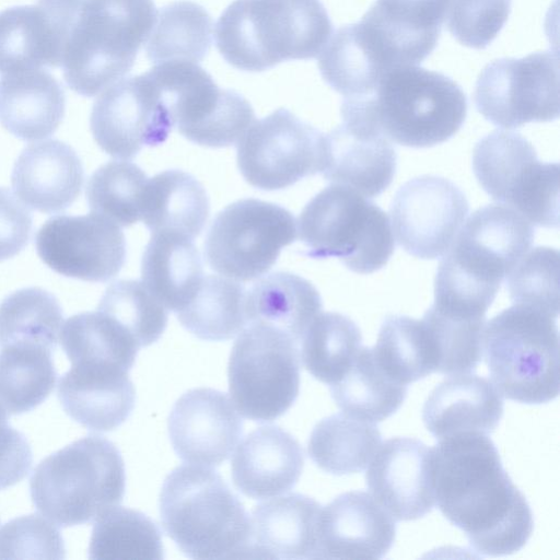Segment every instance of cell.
<instances>
[{
	"label": "cell",
	"instance_id": "6da1fadb",
	"mask_svg": "<svg viewBox=\"0 0 560 560\" xmlns=\"http://www.w3.org/2000/svg\"><path fill=\"white\" fill-rule=\"evenodd\" d=\"M431 453L435 502L444 517L481 556L520 551L533 533V512L488 434L450 435Z\"/></svg>",
	"mask_w": 560,
	"mask_h": 560
},
{
	"label": "cell",
	"instance_id": "7a4b0ae2",
	"mask_svg": "<svg viewBox=\"0 0 560 560\" xmlns=\"http://www.w3.org/2000/svg\"><path fill=\"white\" fill-rule=\"evenodd\" d=\"M534 229L504 205L477 209L444 254L432 306L448 316L486 319L502 281L529 250Z\"/></svg>",
	"mask_w": 560,
	"mask_h": 560
},
{
	"label": "cell",
	"instance_id": "3957f363",
	"mask_svg": "<svg viewBox=\"0 0 560 560\" xmlns=\"http://www.w3.org/2000/svg\"><path fill=\"white\" fill-rule=\"evenodd\" d=\"M331 32L319 0H235L217 22L215 44L234 68L260 72L317 57Z\"/></svg>",
	"mask_w": 560,
	"mask_h": 560
},
{
	"label": "cell",
	"instance_id": "277c9868",
	"mask_svg": "<svg viewBox=\"0 0 560 560\" xmlns=\"http://www.w3.org/2000/svg\"><path fill=\"white\" fill-rule=\"evenodd\" d=\"M159 509L168 537L191 559L248 558L250 518L213 469L180 465L164 479Z\"/></svg>",
	"mask_w": 560,
	"mask_h": 560
},
{
	"label": "cell",
	"instance_id": "5b68a950",
	"mask_svg": "<svg viewBox=\"0 0 560 560\" xmlns=\"http://www.w3.org/2000/svg\"><path fill=\"white\" fill-rule=\"evenodd\" d=\"M156 13L153 0H78L60 65L68 86L91 97L128 73Z\"/></svg>",
	"mask_w": 560,
	"mask_h": 560
},
{
	"label": "cell",
	"instance_id": "8992f818",
	"mask_svg": "<svg viewBox=\"0 0 560 560\" xmlns=\"http://www.w3.org/2000/svg\"><path fill=\"white\" fill-rule=\"evenodd\" d=\"M125 464L101 435L73 441L44 458L30 479L36 510L61 527L96 521L125 495Z\"/></svg>",
	"mask_w": 560,
	"mask_h": 560
},
{
	"label": "cell",
	"instance_id": "52a82bcc",
	"mask_svg": "<svg viewBox=\"0 0 560 560\" xmlns=\"http://www.w3.org/2000/svg\"><path fill=\"white\" fill-rule=\"evenodd\" d=\"M351 98L389 140L410 148L447 141L467 115L466 95L454 80L417 66L393 69L372 94Z\"/></svg>",
	"mask_w": 560,
	"mask_h": 560
},
{
	"label": "cell",
	"instance_id": "ba28073f",
	"mask_svg": "<svg viewBox=\"0 0 560 560\" xmlns=\"http://www.w3.org/2000/svg\"><path fill=\"white\" fill-rule=\"evenodd\" d=\"M482 353L492 383L508 399L546 404L559 394V334L556 317L513 304L491 318Z\"/></svg>",
	"mask_w": 560,
	"mask_h": 560
},
{
	"label": "cell",
	"instance_id": "9c48e42d",
	"mask_svg": "<svg viewBox=\"0 0 560 560\" xmlns=\"http://www.w3.org/2000/svg\"><path fill=\"white\" fill-rule=\"evenodd\" d=\"M296 234L313 258H338L368 275L387 264L395 248L387 214L357 190L331 184L302 210Z\"/></svg>",
	"mask_w": 560,
	"mask_h": 560
},
{
	"label": "cell",
	"instance_id": "30bf717a",
	"mask_svg": "<svg viewBox=\"0 0 560 560\" xmlns=\"http://www.w3.org/2000/svg\"><path fill=\"white\" fill-rule=\"evenodd\" d=\"M299 343L260 324L247 325L229 359V392L245 418L269 422L285 413L300 392Z\"/></svg>",
	"mask_w": 560,
	"mask_h": 560
},
{
	"label": "cell",
	"instance_id": "8fae6325",
	"mask_svg": "<svg viewBox=\"0 0 560 560\" xmlns=\"http://www.w3.org/2000/svg\"><path fill=\"white\" fill-rule=\"evenodd\" d=\"M174 127L189 141L223 148L237 143L256 120L248 101L221 89L198 63L167 61L147 71Z\"/></svg>",
	"mask_w": 560,
	"mask_h": 560
},
{
	"label": "cell",
	"instance_id": "7c38bea8",
	"mask_svg": "<svg viewBox=\"0 0 560 560\" xmlns=\"http://www.w3.org/2000/svg\"><path fill=\"white\" fill-rule=\"evenodd\" d=\"M472 168L493 200L538 226H559V164L539 161L521 133L497 130L481 138L474 148Z\"/></svg>",
	"mask_w": 560,
	"mask_h": 560
},
{
	"label": "cell",
	"instance_id": "4fadbf2b",
	"mask_svg": "<svg viewBox=\"0 0 560 560\" xmlns=\"http://www.w3.org/2000/svg\"><path fill=\"white\" fill-rule=\"evenodd\" d=\"M295 236L290 211L272 202L242 199L213 219L205 238V257L218 273L250 281L266 273Z\"/></svg>",
	"mask_w": 560,
	"mask_h": 560
},
{
	"label": "cell",
	"instance_id": "5bb4252c",
	"mask_svg": "<svg viewBox=\"0 0 560 560\" xmlns=\"http://www.w3.org/2000/svg\"><path fill=\"white\" fill-rule=\"evenodd\" d=\"M474 101L491 124L506 129L559 117V60L551 51L489 62L477 78Z\"/></svg>",
	"mask_w": 560,
	"mask_h": 560
},
{
	"label": "cell",
	"instance_id": "9a60e30c",
	"mask_svg": "<svg viewBox=\"0 0 560 560\" xmlns=\"http://www.w3.org/2000/svg\"><path fill=\"white\" fill-rule=\"evenodd\" d=\"M324 135L285 108L255 120L237 142V166L245 180L278 190L320 172Z\"/></svg>",
	"mask_w": 560,
	"mask_h": 560
},
{
	"label": "cell",
	"instance_id": "2e32d148",
	"mask_svg": "<svg viewBox=\"0 0 560 560\" xmlns=\"http://www.w3.org/2000/svg\"><path fill=\"white\" fill-rule=\"evenodd\" d=\"M469 203L453 182L434 175L415 177L399 187L389 208L393 233L409 255L436 259L451 247Z\"/></svg>",
	"mask_w": 560,
	"mask_h": 560
},
{
	"label": "cell",
	"instance_id": "e0dca14e",
	"mask_svg": "<svg viewBox=\"0 0 560 560\" xmlns=\"http://www.w3.org/2000/svg\"><path fill=\"white\" fill-rule=\"evenodd\" d=\"M90 127L105 153L130 160L143 147L163 143L174 124L156 85L144 72L107 89L93 104Z\"/></svg>",
	"mask_w": 560,
	"mask_h": 560
},
{
	"label": "cell",
	"instance_id": "ac0fdd59",
	"mask_svg": "<svg viewBox=\"0 0 560 560\" xmlns=\"http://www.w3.org/2000/svg\"><path fill=\"white\" fill-rule=\"evenodd\" d=\"M35 247L57 273L90 282L113 279L126 260L122 231L94 212L48 219L37 231Z\"/></svg>",
	"mask_w": 560,
	"mask_h": 560
},
{
	"label": "cell",
	"instance_id": "d6986e66",
	"mask_svg": "<svg viewBox=\"0 0 560 560\" xmlns=\"http://www.w3.org/2000/svg\"><path fill=\"white\" fill-rule=\"evenodd\" d=\"M167 428L172 446L180 459L213 467L234 452L243 433V420L224 393L199 387L189 389L175 401Z\"/></svg>",
	"mask_w": 560,
	"mask_h": 560
},
{
	"label": "cell",
	"instance_id": "ffe728a7",
	"mask_svg": "<svg viewBox=\"0 0 560 560\" xmlns=\"http://www.w3.org/2000/svg\"><path fill=\"white\" fill-rule=\"evenodd\" d=\"M365 482L395 521L423 517L435 504L431 448L415 438L386 440L369 464Z\"/></svg>",
	"mask_w": 560,
	"mask_h": 560
},
{
	"label": "cell",
	"instance_id": "44dd1931",
	"mask_svg": "<svg viewBox=\"0 0 560 560\" xmlns=\"http://www.w3.org/2000/svg\"><path fill=\"white\" fill-rule=\"evenodd\" d=\"M397 156L390 140L369 120L342 118L324 135L320 172L331 184L350 187L364 197H376L390 185Z\"/></svg>",
	"mask_w": 560,
	"mask_h": 560
},
{
	"label": "cell",
	"instance_id": "7402d4cb",
	"mask_svg": "<svg viewBox=\"0 0 560 560\" xmlns=\"http://www.w3.org/2000/svg\"><path fill=\"white\" fill-rule=\"evenodd\" d=\"M78 0H40L0 12V73L60 67Z\"/></svg>",
	"mask_w": 560,
	"mask_h": 560
},
{
	"label": "cell",
	"instance_id": "603a6c76",
	"mask_svg": "<svg viewBox=\"0 0 560 560\" xmlns=\"http://www.w3.org/2000/svg\"><path fill=\"white\" fill-rule=\"evenodd\" d=\"M395 536V520L370 493L348 491L322 509L318 559H382Z\"/></svg>",
	"mask_w": 560,
	"mask_h": 560
},
{
	"label": "cell",
	"instance_id": "cb8c5ba5",
	"mask_svg": "<svg viewBox=\"0 0 560 560\" xmlns=\"http://www.w3.org/2000/svg\"><path fill=\"white\" fill-rule=\"evenodd\" d=\"M83 182L84 170L79 155L70 144L57 139L24 148L11 174V184L20 200L44 213L69 208L80 196Z\"/></svg>",
	"mask_w": 560,
	"mask_h": 560
},
{
	"label": "cell",
	"instance_id": "d4e9b609",
	"mask_svg": "<svg viewBox=\"0 0 560 560\" xmlns=\"http://www.w3.org/2000/svg\"><path fill=\"white\" fill-rule=\"evenodd\" d=\"M235 448L232 479L249 498L268 499L285 493L301 477L303 450L298 440L280 427L257 428Z\"/></svg>",
	"mask_w": 560,
	"mask_h": 560
},
{
	"label": "cell",
	"instance_id": "484cf974",
	"mask_svg": "<svg viewBox=\"0 0 560 560\" xmlns=\"http://www.w3.org/2000/svg\"><path fill=\"white\" fill-rule=\"evenodd\" d=\"M58 399L74 421L93 431H110L124 423L136 404L128 371L72 364L58 382Z\"/></svg>",
	"mask_w": 560,
	"mask_h": 560
},
{
	"label": "cell",
	"instance_id": "4316f807",
	"mask_svg": "<svg viewBox=\"0 0 560 560\" xmlns=\"http://www.w3.org/2000/svg\"><path fill=\"white\" fill-rule=\"evenodd\" d=\"M323 506L290 493L256 505L250 518L248 558L318 559V526Z\"/></svg>",
	"mask_w": 560,
	"mask_h": 560
},
{
	"label": "cell",
	"instance_id": "83f0119b",
	"mask_svg": "<svg viewBox=\"0 0 560 560\" xmlns=\"http://www.w3.org/2000/svg\"><path fill=\"white\" fill-rule=\"evenodd\" d=\"M504 410L492 381L471 373L448 375L438 384L422 408L427 430L438 440L463 432L492 433Z\"/></svg>",
	"mask_w": 560,
	"mask_h": 560
},
{
	"label": "cell",
	"instance_id": "f1b7e54d",
	"mask_svg": "<svg viewBox=\"0 0 560 560\" xmlns=\"http://www.w3.org/2000/svg\"><path fill=\"white\" fill-rule=\"evenodd\" d=\"M65 109L62 85L43 69L4 73L0 79V124L23 141L51 136Z\"/></svg>",
	"mask_w": 560,
	"mask_h": 560
},
{
	"label": "cell",
	"instance_id": "f546056e",
	"mask_svg": "<svg viewBox=\"0 0 560 560\" xmlns=\"http://www.w3.org/2000/svg\"><path fill=\"white\" fill-rule=\"evenodd\" d=\"M322 299L315 287L290 272L270 273L246 291L247 325L260 324L275 328L296 343L301 342L311 323L322 313Z\"/></svg>",
	"mask_w": 560,
	"mask_h": 560
},
{
	"label": "cell",
	"instance_id": "4dcf8cb0",
	"mask_svg": "<svg viewBox=\"0 0 560 560\" xmlns=\"http://www.w3.org/2000/svg\"><path fill=\"white\" fill-rule=\"evenodd\" d=\"M142 283L166 308L178 312L195 296L203 279L199 252L185 235L152 233L141 261Z\"/></svg>",
	"mask_w": 560,
	"mask_h": 560
},
{
	"label": "cell",
	"instance_id": "1f68e13d",
	"mask_svg": "<svg viewBox=\"0 0 560 560\" xmlns=\"http://www.w3.org/2000/svg\"><path fill=\"white\" fill-rule=\"evenodd\" d=\"M209 211L203 186L184 171H165L147 182L141 220L151 233H177L194 240L202 231Z\"/></svg>",
	"mask_w": 560,
	"mask_h": 560
},
{
	"label": "cell",
	"instance_id": "d6a6232c",
	"mask_svg": "<svg viewBox=\"0 0 560 560\" xmlns=\"http://www.w3.org/2000/svg\"><path fill=\"white\" fill-rule=\"evenodd\" d=\"M407 386L385 373L372 348L361 347L346 374L329 387L331 397L343 413L376 423L401 407Z\"/></svg>",
	"mask_w": 560,
	"mask_h": 560
},
{
	"label": "cell",
	"instance_id": "836d02e7",
	"mask_svg": "<svg viewBox=\"0 0 560 560\" xmlns=\"http://www.w3.org/2000/svg\"><path fill=\"white\" fill-rule=\"evenodd\" d=\"M381 443L382 435L374 423L334 413L314 427L307 453L322 470L342 476L364 470Z\"/></svg>",
	"mask_w": 560,
	"mask_h": 560
},
{
	"label": "cell",
	"instance_id": "e575fe53",
	"mask_svg": "<svg viewBox=\"0 0 560 560\" xmlns=\"http://www.w3.org/2000/svg\"><path fill=\"white\" fill-rule=\"evenodd\" d=\"M60 332L61 347L71 364L106 365L129 372L140 348L115 319L98 310L69 317Z\"/></svg>",
	"mask_w": 560,
	"mask_h": 560
},
{
	"label": "cell",
	"instance_id": "d590c367",
	"mask_svg": "<svg viewBox=\"0 0 560 560\" xmlns=\"http://www.w3.org/2000/svg\"><path fill=\"white\" fill-rule=\"evenodd\" d=\"M375 359L385 373L408 385L438 370V352L432 335L421 319L406 315L387 316L380 328Z\"/></svg>",
	"mask_w": 560,
	"mask_h": 560
},
{
	"label": "cell",
	"instance_id": "8d00e7d4",
	"mask_svg": "<svg viewBox=\"0 0 560 560\" xmlns=\"http://www.w3.org/2000/svg\"><path fill=\"white\" fill-rule=\"evenodd\" d=\"M213 22L201 5L175 1L158 13L145 52L151 62L190 61L205 58L212 43Z\"/></svg>",
	"mask_w": 560,
	"mask_h": 560
},
{
	"label": "cell",
	"instance_id": "74e56055",
	"mask_svg": "<svg viewBox=\"0 0 560 560\" xmlns=\"http://www.w3.org/2000/svg\"><path fill=\"white\" fill-rule=\"evenodd\" d=\"M52 350L12 345L0 352V407L10 416L28 412L50 395L57 380Z\"/></svg>",
	"mask_w": 560,
	"mask_h": 560
},
{
	"label": "cell",
	"instance_id": "f35d334b",
	"mask_svg": "<svg viewBox=\"0 0 560 560\" xmlns=\"http://www.w3.org/2000/svg\"><path fill=\"white\" fill-rule=\"evenodd\" d=\"M245 299V288L236 280L210 275L176 315L182 326L200 339L229 340L247 325Z\"/></svg>",
	"mask_w": 560,
	"mask_h": 560
},
{
	"label": "cell",
	"instance_id": "ab89813d",
	"mask_svg": "<svg viewBox=\"0 0 560 560\" xmlns=\"http://www.w3.org/2000/svg\"><path fill=\"white\" fill-rule=\"evenodd\" d=\"M92 560H160L164 558L162 536L145 514L124 506L105 511L92 529L89 546Z\"/></svg>",
	"mask_w": 560,
	"mask_h": 560
},
{
	"label": "cell",
	"instance_id": "60d3db41",
	"mask_svg": "<svg viewBox=\"0 0 560 560\" xmlns=\"http://www.w3.org/2000/svg\"><path fill=\"white\" fill-rule=\"evenodd\" d=\"M300 343L304 368L316 380L330 386L351 366L362 347V335L349 317L334 312L319 313Z\"/></svg>",
	"mask_w": 560,
	"mask_h": 560
},
{
	"label": "cell",
	"instance_id": "b9f144b4",
	"mask_svg": "<svg viewBox=\"0 0 560 560\" xmlns=\"http://www.w3.org/2000/svg\"><path fill=\"white\" fill-rule=\"evenodd\" d=\"M62 319L52 293L36 287L16 290L0 302V348L37 345L55 351Z\"/></svg>",
	"mask_w": 560,
	"mask_h": 560
},
{
	"label": "cell",
	"instance_id": "7bdbcfd3",
	"mask_svg": "<svg viewBox=\"0 0 560 560\" xmlns=\"http://www.w3.org/2000/svg\"><path fill=\"white\" fill-rule=\"evenodd\" d=\"M324 81L345 97L372 94L386 74L358 34L355 24L338 28L318 56Z\"/></svg>",
	"mask_w": 560,
	"mask_h": 560
},
{
	"label": "cell",
	"instance_id": "ee69618b",
	"mask_svg": "<svg viewBox=\"0 0 560 560\" xmlns=\"http://www.w3.org/2000/svg\"><path fill=\"white\" fill-rule=\"evenodd\" d=\"M148 178L136 164L110 161L89 178L85 196L92 212L120 226L141 220V205Z\"/></svg>",
	"mask_w": 560,
	"mask_h": 560
},
{
	"label": "cell",
	"instance_id": "f6af8a7d",
	"mask_svg": "<svg viewBox=\"0 0 560 560\" xmlns=\"http://www.w3.org/2000/svg\"><path fill=\"white\" fill-rule=\"evenodd\" d=\"M97 310L115 319L139 345L155 342L167 325V310L142 281L118 280L104 292Z\"/></svg>",
	"mask_w": 560,
	"mask_h": 560
},
{
	"label": "cell",
	"instance_id": "bcb514c9",
	"mask_svg": "<svg viewBox=\"0 0 560 560\" xmlns=\"http://www.w3.org/2000/svg\"><path fill=\"white\" fill-rule=\"evenodd\" d=\"M438 352L436 373L455 375L476 370L482 358L486 319L448 316L431 306L423 314Z\"/></svg>",
	"mask_w": 560,
	"mask_h": 560
},
{
	"label": "cell",
	"instance_id": "7dc6e473",
	"mask_svg": "<svg viewBox=\"0 0 560 560\" xmlns=\"http://www.w3.org/2000/svg\"><path fill=\"white\" fill-rule=\"evenodd\" d=\"M450 0H377L368 11L398 38L431 54Z\"/></svg>",
	"mask_w": 560,
	"mask_h": 560
},
{
	"label": "cell",
	"instance_id": "c3c4849f",
	"mask_svg": "<svg viewBox=\"0 0 560 560\" xmlns=\"http://www.w3.org/2000/svg\"><path fill=\"white\" fill-rule=\"evenodd\" d=\"M559 253L550 247L528 250L506 277L513 304L559 315Z\"/></svg>",
	"mask_w": 560,
	"mask_h": 560
},
{
	"label": "cell",
	"instance_id": "681fc988",
	"mask_svg": "<svg viewBox=\"0 0 560 560\" xmlns=\"http://www.w3.org/2000/svg\"><path fill=\"white\" fill-rule=\"evenodd\" d=\"M447 30L462 45L483 49L492 43L511 12V0H450Z\"/></svg>",
	"mask_w": 560,
	"mask_h": 560
},
{
	"label": "cell",
	"instance_id": "f907efd6",
	"mask_svg": "<svg viewBox=\"0 0 560 560\" xmlns=\"http://www.w3.org/2000/svg\"><path fill=\"white\" fill-rule=\"evenodd\" d=\"M66 557L59 529L37 514L15 517L0 528V559H55Z\"/></svg>",
	"mask_w": 560,
	"mask_h": 560
},
{
	"label": "cell",
	"instance_id": "816d5d0a",
	"mask_svg": "<svg viewBox=\"0 0 560 560\" xmlns=\"http://www.w3.org/2000/svg\"><path fill=\"white\" fill-rule=\"evenodd\" d=\"M31 212L5 187H0V261L18 255L32 235Z\"/></svg>",
	"mask_w": 560,
	"mask_h": 560
},
{
	"label": "cell",
	"instance_id": "f5cc1de1",
	"mask_svg": "<svg viewBox=\"0 0 560 560\" xmlns=\"http://www.w3.org/2000/svg\"><path fill=\"white\" fill-rule=\"evenodd\" d=\"M8 416L0 407V490L25 478L33 463L26 436L9 424Z\"/></svg>",
	"mask_w": 560,
	"mask_h": 560
}]
</instances>
